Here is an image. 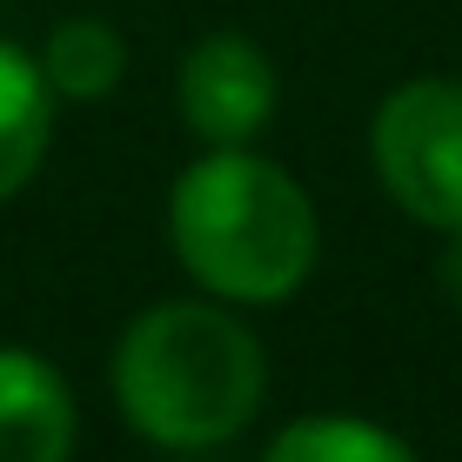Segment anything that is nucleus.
I'll return each instance as SVG.
<instances>
[{"mask_svg": "<svg viewBox=\"0 0 462 462\" xmlns=\"http://www.w3.org/2000/svg\"><path fill=\"white\" fill-rule=\"evenodd\" d=\"M375 174L422 228L462 235V81H409L375 107Z\"/></svg>", "mask_w": 462, "mask_h": 462, "instance_id": "7ed1b4c3", "label": "nucleus"}, {"mask_svg": "<svg viewBox=\"0 0 462 462\" xmlns=\"http://www.w3.org/2000/svg\"><path fill=\"white\" fill-rule=\"evenodd\" d=\"M74 389L34 348H0V462H68L74 456Z\"/></svg>", "mask_w": 462, "mask_h": 462, "instance_id": "39448f33", "label": "nucleus"}, {"mask_svg": "<svg viewBox=\"0 0 462 462\" xmlns=\"http://www.w3.org/2000/svg\"><path fill=\"white\" fill-rule=\"evenodd\" d=\"M268 395L262 342L215 301H154L121 328L115 402L154 449H221Z\"/></svg>", "mask_w": 462, "mask_h": 462, "instance_id": "f257e3e1", "label": "nucleus"}, {"mask_svg": "<svg viewBox=\"0 0 462 462\" xmlns=\"http://www.w3.org/2000/svg\"><path fill=\"white\" fill-rule=\"evenodd\" d=\"M181 121L208 148H248L275 121V68L248 34H208L188 47L181 81H174Z\"/></svg>", "mask_w": 462, "mask_h": 462, "instance_id": "20e7f679", "label": "nucleus"}, {"mask_svg": "<svg viewBox=\"0 0 462 462\" xmlns=\"http://www.w3.org/2000/svg\"><path fill=\"white\" fill-rule=\"evenodd\" d=\"M181 268L221 301H289L315 275L322 221L289 168L248 148H208L168 195Z\"/></svg>", "mask_w": 462, "mask_h": 462, "instance_id": "f03ea898", "label": "nucleus"}, {"mask_svg": "<svg viewBox=\"0 0 462 462\" xmlns=\"http://www.w3.org/2000/svg\"><path fill=\"white\" fill-rule=\"evenodd\" d=\"M47 141H54V88L27 47L0 41V201L34 181Z\"/></svg>", "mask_w": 462, "mask_h": 462, "instance_id": "423d86ee", "label": "nucleus"}, {"mask_svg": "<svg viewBox=\"0 0 462 462\" xmlns=\"http://www.w3.org/2000/svg\"><path fill=\"white\" fill-rule=\"evenodd\" d=\"M262 462H416V449L362 416H301L268 442Z\"/></svg>", "mask_w": 462, "mask_h": 462, "instance_id": "6e6552de", "label": "nucleus"}, {"mask_svg": "<svg viewBox=\"0 0 462 462\" xmlns=\"http://www.w3.org/2000/svg\"><path fill=\"white\" fill-rule=\"evenodd\" d=\"M41 74L60 101H101L127 74V41L107 21H60L41 47Z\"/></svg>", "mask_w": 462, "mask_h": 462, "instance_id": "0eeeda50", "label": "nucleus"}]
</instances>
